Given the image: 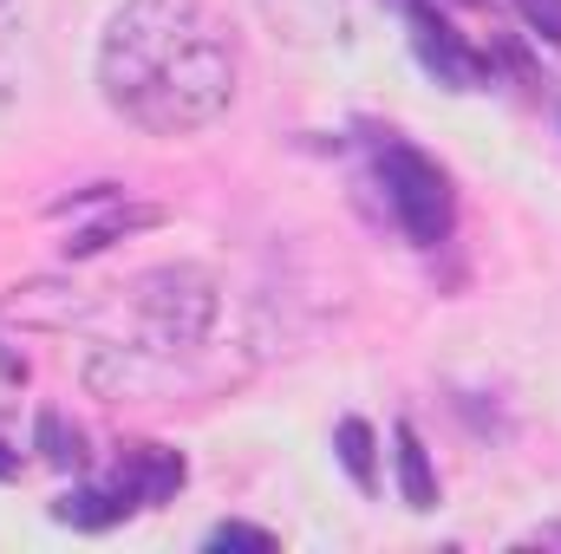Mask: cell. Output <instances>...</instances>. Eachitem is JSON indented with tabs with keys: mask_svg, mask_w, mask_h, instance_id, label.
I'll use <instances>...</instances> for the list:
<instances>
[{
	"mask_svg": "<svg viewBox=\"0 0 561 554\" xmlns=\"http://www.w3.org/2000/svg\"><path fill=\"white\" fill-rule=\"evenodd\" d=\"M105 105L150 138H190L236 105V46L203 0H125L99 46Z\"/></svg>",
	"mask_w": 561,
	"mask_h": 554,
	"instance_id": "obj_1",
	"label": "cell"
},
{
	"mask_svg": "<svg viewBox=\"0 0 561 554\" xmlns=\"http://www.w3.org/2000/svg\"><path fill=\"white\" fill-rule=\"evenodd\" d=\"M79 287H59V280H33V287H13V320H26V326H66V320H79L85 313V300H72Z\"/></svg>",
	"mask_w": 561,
	"mask_h": 554,
	"instance_id": "obj_7",
	"label": "cell"
},
{
	"mask_svg": "<svg viewBox=\"0 0 561 554\" xmlns=\"http://www.w3.org/2000/svg\"><path fill=\"white\" fill-rule=\"evenodd\" d=\"M333 450H340V470L373 496V489H379V443H373V424H366V417H340Z\"/></svg>",
	"mask_w": 561,
	"mask_h": 554,
	"instance_id": "obj_9",
	"label": "cell"
},
{
	"mask_svg": "<svg viewBox=\"0 0 561 554\" xmlns=\"http://www.w3.org/2000/svg\"><path fill=\"white\" fill-rule=\"evenodd\" d=\"M392 443H399V496H405V509H437V476H431V457H424L419 430L412 424H399L392 430Z\"/></svg>",
	"mask_w": 561,
	"mask_h": 554,
	"instance_id": "obj_8",
	"label": "cell"
},
{
	"mask_svg": "<svg viewBox=\"0 0 561 554\" xmlns=\"http://www.w3.org/2000/svg\"><path fill=\"white\" fill-rule=\"evenodd\" d=\"M13 476H20V450L0 437V483H13Z\"/></svg>",
	"mask_w": 561,
	"mask_h": 554,
	"instance_id": "obj_15",
	"label": "cell"
},
{
	"mask_svg": "<svg viewBox=\"0 0 561 554\" xmlns=\"http://www.w3.org/2000/svg\"><path fill=\"white\" fill-rule=\"evenodd\" d=\"M516 13L529 20L536 39H549V46L561 53V0H516Z\"/></svg>",
	"mask_w": 561,
	"mask_h": 554,
	"instance_id": "obj_13",
	"label": "cell"
},
{
	"mask_svg": "<svg viewBox=\"0 0 561 554\" xmlns=\"http://www.w3.org/2000/svg\"><path fill=\"white\" fill-rule=\"evenodd\" d=\"M405 13H412L419 66L437 85H450V92H483V85H490V59H483L477 46H463V39L450 33V20H444L431 0H405Z\"/></svg>",
	"mask_w": 561,
	"mask_h": 554,
	"instance_id": "obj_4",
	"label": "cell"
},
{
	"mask_svg": "<svg viewBox=\"0 0 561 554\" xmlns=\"http://www.w3.org/2000/svg\"><path fill=\"white\" fill-rule=\"evenodd\" d=\"M125 516H138V503H131L118 483H85V489H66V496L53 503V522L79 529V535H105V529H118Z\"/></svg>",
	"mask_w": 561,
	"mask_h": 554,
	"instance_id": "obj_6",
	"label": "cell"
},
{
	"mask_svg": "<svg viewBox=\"0 0 561 554\" xmlns=\"http://www.w3.org/2000/svg\"><path fill=\"white\" fill-rule=\"evenodd\" d=\"M183 476H190V463H183L176 450H163V443H125V450H118V470H112V483H118L138 509L170 503V496L183 489Z\"/></svg>",
	"mask_w": 561,
	"mask_h": 554,
	"instance_id": "obj_5",
	"label": "cell"
},
{
	"mask_svg": "<svg viewBox=\"0 0 561 554\" xmlns=\"http://www.w3.org/2000/svg\"><path fill=\"white\" fill-rule=\"evenodd\" d=\"M373 170H379V189H386L399 229H405L419 249H437V242L450 235V222H457L450 176H444L424 150H412L405 138H379L373 143Z\"/></svg>",
	"mask_w": 561,
	"mask_h": 554,
	"instance_id": "obj_3",
	"label": "cell"
},
{
	"mask_svg": "<svg viewBox=\"0 0 561 554\" xmlns=\"http://www.w3.org/2000/svg\"><path fill=\"white\" fill-rule=\"evenodd\" d=\"M209 549H275V535L268 529H255V522H216L209 529Z\"/></svg>",
	"mask_w": 561,
	"mask_h": 554,
	"instance_id": "obj_12",
	"label": "cell"
},
{
	"mask_svg": "<svg viewBox=\"0 0 561 554\" xmlns=\"http://www.w3.org/2000/svg\"><path fill=\"white\" fill-rule=\"evenodd\" d=\"M529 542H542V549H561V522H556V529H536Z\"/></svg>",
	"mask_w": 561,
	"mask_h": 554,
	"instance_id": "obj_16",
	"label": "cell"
},
{
	"mask_svg": "<svg viewBox=\"0 0 561 554\" xmlns=\"http://www.w3.org/2000/svg\"><path fill=\"white\" fill-rule=\"evenodd\" d=\"M39 457H46V463H59V470H79V463H85L79 430H72L59 412H39Z\"/></svg>",
	"mask_w": 561,
	"mask_h": 554,
	"instance_id": "obj_11",
	"label": "cell"
},
{
	"mask_svg": "<svg viewBox=\"0 0 561 554\" xmlns=\"http://www.w3.org/2000/svg\"><path fill=\"white\" fill-rule=\"evenodd\" d=\"M0 379H7V385H20V379H26V359H13L7 346H0Z\"/></svg>",
	"mask_w": 561,
	"mask_h": 554,
	"instance_id": "obj_14",
	"label": "cell"
},
{
	"mask_svg": "<svg viewBox=\"0 0 561 554\" xmlns=\"http://www.w3.org/2000/svg\"><path fill=\"white\" fill-rule=\"evenodd\" d=\"M131 307H138L144 353H163V359L170 353H196L209 339V326H216V280L203 268H190V262L150 268L138 280V293H131Z\"/></svg>",
	"mask_w": 561,
	"mask_h": 554,
	"instance_id": "obj_2",
	"label": "cell"
},
{
	"mask_svg": "<svg viewBox=\"0 0 561 554\" xmlns=\"http://www.w3.org/2000/svg\"><path fill=\"white\" fill-rule=\"evenodd\" d=\"M163 222V209H150V203H138V209H112L105 222H92V229H79L72 242H66V255L72 262H85V255H99V249H112L118 235H138V229H157Z\"/></svg>",
	"mask_w": 561,
	"mask_h": 554,
	"instance_id": "obj_10",
	"label": "cell"
},
{
	"mask_svg": "<svg viewBox=\"0 0 561 554\" xmlns=\"http://www.w3.org/2000/svg\"><path fill=\"white\" fill-rule=\"evenodd\" d=\"M0 7H7V0H0Z\"/></svg>",
	"mask_w": 561,
	"mask_h": 554,
	"instance_id": "obj_17",
	"label": "cell"
}]
</instances>
